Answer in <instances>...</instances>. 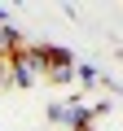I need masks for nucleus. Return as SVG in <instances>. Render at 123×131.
<instances>
[{
  "instance_id": "1",
  "label": "nucleus",
  "mask_w": 123,
  "mask_h": 131,
  "mask_svg": "<svg viewBox=\"0 0 123 131\" xmlns=\"http://www.w3.org/2000/svg\"><path fill=\"white\" fill-rule=\"evenodd\" d=\"M5 66H9V83L35 88V83L44 79V44H22L18 52L5 57Z\"/></svg>"
},
{
  "instance_id": "2",
  "label": "nucleus",
  "mask_w": 123,
  "mask_h": 131,
  "mask_svg": "<svg viewBox=\"0 0 123 131\" xmlns=\"http://www.w3.org/2000/svg\"><path fill=\"white\" fill-rule=\"evenodd\" d=\"M101 109V105H97ZM88 101H53L48 105V118L61 122V127H71V131H92V114H97Z\"/></svg>"
},
{
  "instance_id": "3",
  "label": "nucleus",
  "mask_w": 123,
  "mask_h": 131,
  "mask_svg": "<svg viewBox=\"0 0 123 131\" xmlns=\"http://www.w3.org/2000/svg\"><path fill=\"white\" fill-rule=\"evenodd\" d=\"M44 79H53V83H71V79H75V57H71L66 48L44 44Z\"/></svg>"
}]
</instances>
